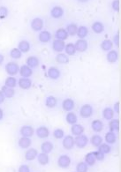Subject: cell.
<instances>
[{"label":"cell","mask_w":121,"mask_h":172,"mask_svg":"<svg viewBox=\"0 0 121 172\" xmlns=\"http://www.w3.org/2000/svg\"><path fill=\"white\" fill-rule=\"evenodd\" d=\"M92 29L97 34H101L104 30V27H103V23L97 21V22H95L94 24L92 25Z\"/></svg>","instance_id":"cell-29"},{"label":"cell","mask_w":121,"mask_h":172,"mask_svg":"<svg viewBox=\"0 0 121 172\" xmlns=\"http://www.w3.org/2000/svg\"><path fill=\"white\" fill-rule=\"evenodd\" d=\"M96 161L97 160H96L94 152L89 153V154L85 156V162L88 164V166H93L96 163Z\"/></svg>","instance_id":"cell-24"},{"label":"cell","mask_w":121,"mask_h":172,"mask_svg":"<svg viewBox=\"0 0 121 172\" xmlns=\"http://www.w3.org/2000/svg\"><path fill=\"white\" fill-rule=\"evenodd\" d=\"M56 60L58 63L59 64H67L69 62V58L66 54H63V53H59L58 54V56L56 57Z\"/></svg>","instance_id":"cell-40"},{"label":"cell","mask_w":121,"mask_h":172,"mask_svg":"<svg viewBox=\"0 0 121 172\" xmlns=\"http://www.w3.org/2000/svg\"><path fill=\"white\" fill-rule=\"evenodd\" d=\"M48 76L51 80H58L60 77V71L56 67H50L48 70Z\"/></svg>","instance_id":"cell-13"},{"label":"cell","mask_w":121,"mask_h":172,"mask_svg":"<svg viewBox=\"0 0 121 172\" xmlns=\"http://www.w3.org/2000/svg\"><path fill=\"white\" fill-rule=\"evenodd\" d=\"M56 37H57V39H58V40L64 41V40L67 39L68 34H67L66 29H64V28H59L58 30H57V32H56Z\"/></svg>","instance_id":"cell-26"},{"label":"cell","mask_w":121,"mask_h":172,"mask_svg":"<svg viewBox=\"0 0 121 172\" xmlns=\"http://www.w3.org/2000/svg\"><path fill=\"white\" fill-rule=\"evenodd\" d=\"M90 142L91 144L94 146V147H96V148H98L101 144H103V139H102V137L99 135H94L92 138H91L90 140Z\"/></svg>","instance_id":"cell-28"},{"label":"cell","mask_w":121,"mask_h":172,"mask_svg":"<svg viewBox=\"0 0 121 172\" xmlns=\"http://www.w3.org/2000/svg\"><path fill=\"white\" fill-rule=\"evenodd\" d=\"M5 95H4V94H3V92L0 90V104L1 103H4V101H5Z\"/></svg>","instance_id":"cell-52"},{"label":"cell","mask_w":121,"mask_h":172,"mask_svg":"<svg viewBox=\"0 0 121 172\" xmlns=\"http://www.w3.org/2000/svg\"><path fill=\"white\" fill-rule=\"evenodd\" d=\"M31 140L28 137H21L19 140V148H23V149H26V148H28L31 146Z\"/></svg>","instance_id":"cell-15"},{"label":"cell","mask_w":121,"mask_h":172,"mask_svg":"<svg viewBox=\"0 0 121 172\" xmlns=\"http://www.w3.org/2000/svg\"><path fill=\"white\" fill-rule=\"evenodd\" d=\"M39 64H40L39 59L35 56H31L29 57H28V59H27V65L29 66L31 69L37 67L39 65Z\"/></svg>","instance_id":"cell-14"},{"label":"cell","mask_w":121,"mask_h":172,"mask_svg":"<svg viewBox=\"0 0 121 172\" xmlns=\"http://www.w3.org/2000/svg\"><path fill=\"white\" fill-rule=\"evenodd\" d=\"M88 143H89V139L87 136L83 134L78 135L74 139V145L79 148H85Z\"/></svg>","instance_id":"cell-2"},{"label":"cell","mask_w":121,"mask_h":172,"mask_svg":"<svg viewBox=\"0 0 121 172\" xmlns=\"http://www.w3.org/2000/svg\"><path fill=\"white\" fill-rule=\"evenodd\" d=\"M37 149L35 148H29L28 150H27L26 154H25V159L27 161H33L34 159H36L37 157Z\"/></svg>","instance_id":"cell-16"},{"label":"cell","mask_w":121,"mask_h":172,"mask_svg":"<svg viewBox=\"0 0 121 172\" xmlns=\"http://www.w3.org/2000/svg\"><path fill=\"white\" fill-rule=\"evenodd\" d=\"M45 105L48 108H54L57 105V99L55 98L54 96H48L45 101Z\"/></svg>","instance_id":"cell-36"},{"label":"cell","mask_w":121,"mask_h":172,"mask_svg":"<svg viewBox=\"0 0 121 172\" xmlns=\"http://www.w3.org/2000/svg\"><path fill=\"white\" fill-rule=\"evenodd\" d=\"M65 46H66V43H64V41L57 39L53 42L52 49H54L56 52H61V51H63V49H65Z\"/></svg>","instance_id":"cell-11"},{"label":"cell","mask_w":121,"mask_h":172,"mask_svg":"<svg viewBox=\"0 0 121 172\" xmlns=\"http://www.w3.org/2000/svg\"><path fill=\"white\" fill-rule=\"evenodd\" d=\"M111 6L113 8L114 11H119V8H120V2L119 0H114L111 4Z\"/></svg>","instance_id":"cell-48"},{"label":"cell","mask_w":121,"mask_h":172,"mask_svg":"<svg viewBox=\"0 0 121 172\" xmlns=\"http://www.w3.org/2000/svg\"><path fill=\"white\" fill-rule=\"evenodd\" d=\"M116 140H117V137H116V134L113 132H109L106 133L105 135V141L107 143L109 144H113L115 143Z\"/></svg>","instance_id":"cell-34"},{"label":"cell","mask_w":121,"mask_h":172,"mask_svg":"<svg viewBox=\"0 0 121 172\" xmlns=\"http://www.w3.org/2000/svg\"><path fill=\"white\" fill-rule=\"evenodd\" d=\"M18 49H19L21 52L27 53V52H28L29 49H30V43H28V41H26V40H23V41L19 42V43Z\"/></svg>","instance_id":"cell-20"},{"label":"cell","mask_w":121,"mask_h":172,"mask_svg":"<svg viewBox=\"0 0 121 172\" xmlns=\"http://www.w3.org/2000/svg\"><path fill=\"white\" fill-rule=\"evenodd\" d=\"M64 131L62 129H56L53 132V135L56 139H62L64 137Z\"/></svg>","instance_id":"cell-46"},{"label":"cell","mask_w":121,"mask_h":172,"mask_svg":"<svg viewBox=\"0 0 121 172\" xmlns=\"http://www.w3.org/2000/svg\"><path fill=\"white\" fill-rule=\"evenodd\" d=\"M6 86L8 87H12V88H14L16 85H17V80L13 77V76H9L8 78H6V82H5Z\"/></svg>","instance_id":"cell-30"},{"label":"cell","mask_w":121,"mask_h":172,"mask_svg":"<svg viewBox=\"0 0 121 172\" xmlns=\"http://www.w3.org/2000/svg\"><path fill=\"white\" fill-rule=\"evenodd\" d=\"M41 149H42V153L47 154H50L52 151V149H53V144L50 141L43 142L42 144V146H41Z\"/></svg>","instance_id":"cell-23"},{"label":"cell","mask_w":121,"mask_h":172,"mask_svg":"<svg viewBox=\"0 0 121 172\" xmlns=\"http://www.w3.org/2000/svg\"><path fill=\"white\" fill-rule=\"evenodd\" d=\"M62 108L64 109V111H71L74 108V102L72 99H66L62 103Z\"/></svg>","instance_id":"cell-17"},{"label":"cell","mask_w":121,"mask_h":172,"mask_svg":"<svg viewBox=\"0 0 121 172\" xmlns=\"http://www.w3.org/2000/svg\"><path fill=\"white\" fill-rule=\"evenodd\" d=\"M8 15V9L5 6L0 7V19H5Z\"/></svg>","instance_id":"cell-45"},{"label":"cell","mask_w":121,"mask_h":172,"mask_svg":"<svg viewBox=\"0 0 121 172\" xmlns=\"http://www.w3.org/2000/svg\"><path fill=\"white\" fill-rule=\"evenodd\" d=\"M66 119H67V123L71 124H74L77 122V116L73 112H69L67 115Z\"/></svg>","instance_id":"cell-39"},{"label":"cell","mask_w":121,"mask_h":172,"mask_svg":"<svg viewBox=\"0 0 121 172\" xmlns=\"http://www.w3.org/2000/svg\"><path fill=\"white\" fill-rule=\"evenodd\" d=\"M114 110H115V111L117 112V113H120V103L119 102H118L117 103H115V105H114Z\"/></svg>","instance_id":"cell-50"},{"label":"cell","mask_w":121,"mask_h":172,"mask_svg":"<svg viewBox=\"0 0 121 172\" xmlns=\"http://www.w3.org/2000/svg\"><path fill=\"white\" fill-rule=\"evenodd\" d=\"M118 57H119V56H118V53L116 50H111L107 54V60L110 63H115L118 60Z\"/></svg>","instance_id":"cell-35"},{"label":"cell","mask_w":121,"mask_h":172,"mask_svg":"<svg viewBox=\"0 0 121 172\" xmlns=\"http://www.w3.org/2000/svg\"><path fill=\"white\" fill-rule=\"evenodd\" d=\"M22 52L18 49V48H13V49L10 51V56L11 57L14 58V59H19L21 57Z\"/></svg>","instance_id":"cell-42"},{"label":"cell","mask_w":121,"mask_h":172,"mask_svg":"<svg viewBox=\"0 0 121 172\" xmlns=\"http://www.w3.org/2000/svg\"><path fill=\"white\" fill-rule=\"evenodd\" d=\"M71 130H72V133L75 136L80 135V134H82L83 132H84L83 126L80 125V124H73Z\"/></svg>","instance_id":"cell-22"},{"label":"cell","mask_w":121,"mask_h":172,"mask_svg":"<svg viewBox=\"0 0 121 172\" xmlns=\"http://www.w3.org/2000/svg\"><path fill=\"white\" fill-rule=\"evenodd\" d=\"M4 60H5V57L2 54H0V65L4 63Z\"/></svg>","instance_id":"cell-53"},{"label":"cell","mask_w":121,"mask_h":172,"mask_svg":"<svg viewBox=\"0 0 121 172\" xmlns=\"http://www.w3.org/2000/svg\"><path fill=\"white\" fill-rule=\"evenodd\" d=\"M70 163H71V159H70L69 156H67L66 154L61 155L60 157L58 158V166L62 168V169H67V168H68V167L70 166Z\"/></svg>","instance_id":"cell-4"},{"label":"cell","mask_w":121,"mask_h":172,"mask_svg":"<svg viewBox=\"0 0 121 172\" xmlns=\"http://www.w3.org/2000/svg\"><path fill=\"white\" fill-rule=\"evenodd\" d=\"M1 91L3 92L5 97H6V98H12V97L14 96V94H15V91H14L13 88L8 87V86H2V90Z\"/></svg>","instance_id":"cell-19"},{"label":"cell","mask_w":121,"mask_h":172,"mask_svg":"<svg viewBox=\"0 0 121 172\" xmlns=\"http://www.w3.org/2000/svg\"><path fill=\"white\" fill-rule=\"evenodd\" d=\"M110 132H115V131H119V121L117 119H112L109 124Z\"/></svg>","instance_id":"cell-37"},{"label":"cell","mask_w":121,"mask_h":172,"mask_svg":"<svg viewBox=\"0 0 121 172\" xmlns=\"http://www.w3.org/2000/svg\"><path fill=\"white\" fill-rule=\"evenodd\" d=\"M77 29H78V27L76 24H69L67 27V32L68 34V36H75L76 33H77Z\"/></svg>","instance_id":"cell-31"},{"label":"cell","mask_w":121,"mask_h":172,"mask_svg":"<svg viewBox=\"0 0 121 172\" xmlns=\"http://www.w3.org/2000/svg\"><path fill=\"white\" fill-rule=\"evenodd\" d=\"M19 132L23 137L30 138L31 136H33L34 134V128L30 125H23L19 130Z\"/></svg>","instance_id":"cell-7"},{"label":"cell","mask_w":121,"mask_h":172,"mask_svg":"<svg viewBox=\"0 0 121 172\" xmlns=\"http://www.w3.org/2000/svg\"><path fill=\"white\" fill-rule=\"evenodd\" d=\"M79 2H80V3H85V2H87V1H89V0H78Z\"/></svg>","instance_id":"cell-55"},{"label":"cell","mask_w":121,"mask_h":172,"mask_svg":"<svg viewBox=\"0 0 121 172\" xmlns=\"http://www.w3.org/2000/svg\"><path fill=\"white\" fill-rule=\"evenodd\" d=\"M50 134V132L49 129L45 126H41L37 130V135L38 136V138L40 139H44V138H47Z\"/></svg>","instance_id":"cell-18"},{"label":"cell","mask_w":121,"mask_h":172,"mask_svg":"<svg viewBox=\"0 0 121 172\" xmlns=\"http://www.w3.org/2000/svg\"><path fill=\"white\" fill-rule=\"evenodd\" d=\"M19 172H30V169L28 165H21L19 168Z\"/></svg>","instance_id":"cell-49"},{"label":"cell","mask_w":121,"mask_h":172,"mask_svg":"<svg viewBox=\"0 0 121 172\" xmlns=\"http://www.w3.org/2000/svg\"><path fill=\"white\" fill-rule=\"evenodd\" d=\"M74 47H75V49L77 51H79V52H84L88 49V42L86 40H83V39H80V40H78L76 42Z\"/></svg>","instance_id":"cell-8"},{"label":"cell","mask_w":121,"mask_h":172,"mask_svg":"<svg viewBox=\"0 0 121 172\" xmlns=\"http://www.w3.org/2000/svg\"><path fill=\"white\" fill-rule=\"evenodd\" d=\"M19 73L20 74V76L23 77V78H29L33 74V71H32V69L29 66L24 65H22L21 67L19 68Z\"/></svg>","instance_id":"cell-9"},{"label":"cell","mask_w":121,"mask_h":172,"mask_svg":"<svg viewBox=\"0 0 121 172\" xmlns=\"http://www.w3.org/2000/svg\"><path fill=\"white\" fill-rule=\"evenodd\" d=\"M19 71V66L17 63L15 62H9L6 65V73L10 76H14L18 73Z\"/></svg>","instance_id":"cell-1"},{"label":"cell","mask_w":121,"mask_h":172,"mask_svg":"<svg viewBox=\"0 0 121 172\" xmlns=\"http://www.w3.org/2000/svg\"><path fill=\"white\" fill-rule=\"evenodd\" d=\"M114 43L117 46H119L120 44V38H119V35H116L114 37Z\"/></svg>","instance_id":"cell-51"},{"label":"cell","mask_w":121,"mask_h":172,"mask_svg":"<svg viewBox=\"0 0 121 172\" xmlns=\"http://www.w3.org/2000/svg\"><path fill=\"white\" fill-rule=\"evenodd\" d=\"M88 33H89V30H88V28L84 27V26H81V27H78V29H77V36L80 38V39H83L84 37H86L88 36Z\"/></svg>","instance_id":"cell-33"},{"label":"cell","mask_w":121,"mask_h":172,"mask_svg":"<svg viewBox=\"0 0 121 172\" xmlns=\"http://www.w3.org/2000/svg\"><path fill=\"white\" fill-rule=\"evenodd\" d=\"M19 86L21 88V89H29L31 86H32V80L29 78H23L21 77L19 80Z\"/></svg>","instance_id":"cell-5"},{"label":"cell","mask_w":121,"mask_h":172,"mask_svg":"<svg viewBox=\"0 0 121 172\" xmlns=\"http://www.w3.org/2000/svg\"><path fill=\"white\" fill-rule=\"evenodd\" d=\"M94 154H95L96 160L97 161L104 160V154H103L102 152H100V151H97V152H94Z\"/></svg>","instance_id":"cell-47"},{"label":"cell","mask_w":121,"mask_h":172,"mask_svg":"<svg viewBox=\"0 0 121 172\" xmlns=\"http://www.w3.org/2000/svg\"><path fill=\"white\" fill-rule=\"evenodd\" d=\"M80 114L81 117L83 118H89L92 116L93 114V108L92 106L89 104H85L81 107L80 111Z\"/></svg>","instance_id":"cell-3"},{"label":"cell","mask_w":121,"mask_h":172,"mask_svg":"<svg viewBox=\"0 0 121 172\" xmlns=\"http://www.w3.org/2000/svg\"><path fill=\"white\" fill-rule=\"evenodd\" d=\"M3 117H4V111L2 109H0V120H2Z\"/></svg>","instance_id":"cell-54"},{"label":"cell","mask_w":121,"mask_h":172,"mask_svg":"<svg viewBox=\"0 0 121 172\" xmlns=\"http://www.w3.org/2000/svg\"><path fill=\"white\" fill-rule=\"evenodd\" d=\"M39 41L41 43H48L49 41L51 39V35L49 31H42L39 34Z\"/></svg>","instance_id":"cell-21"},{"label":"cell","mask_w":121,"mask_h":172,"mask_svg":"<svg viewBox=\"0 0 121 172\" xmlns=\"http://www.w3.org/2000/svg\"><path fill=\"white\" fill-rule=\"evenodd\" d=\"M110 150H111V148H110V147L108 144H101L98 147V151L102 152L104 154H109L110 152Z\"/></svg>","instance_id":"cell-43"},{"label":"cell","mask_w":121,"mask_h":172,"mask_svg":"<svg viewBox=\"0 0 121 172\" xmlns=\"http://www.w3.org/2000/svg\"><path fill=\"white\" fill-rule=\"evenodd\" d=\"M112 46H113V43L110 40H104L101 44V48L104 51H109L110 49H112Z\"/></svg>","instance_id":"cell-41"},{"label":"cell","mask_w":121,"mask_h":172,"mask_svg":"<svg viewBox=\"0 0 121 172\" xmlns=\"http://www.w3.org/2000/svg\"><path fill=\"white\" fill-rule=\"evenodd\" d=\"M43 27V20L40 18H35L31 21V28L34 31L42 30Z\"/></svg>","instance_id":"cell-6"},{"label":"cell","mask_w":121,"mask_h":172,"mask_svg":"<svg viewBox=\"0 0 121 172\" xmlns=\"http://www.w3.org/2000/svg\"><path fill=\"white\" fill-rule=\"evenodd\" d=\"M88 164L85 162H81L78 163V165L76 167V171L77 172H87L88 171Z\"/></svg>","instance_id":"cell-44"},{"label":"cell","mask_w":121,"mask_h":172,"mask_svg":"<svg viewBox=\"0 0 121 172\" xmlns=\"http://www.w3.org/2000/svg\"><path fill=\"white\" fill-rule=\"evenodd\" d=\"M37 160H38V162H39L41 165H46V164H48L49 162L48 154H44V153L37 154Z\"/></svg>","instance_id":"cell-27"},{"label":"cell","mask_w":121,"mask_h":172,"mask_svg":"<svg viewBox=\"0 0 121 172\" xmlns=\"http://www.w3.org/2000/svg\"><path fill=\"white\" fill-rule=\"evenodd\" d=\"M63 147L67 149L70 150L74 147V139L72 136H67L64 141H63Z\"/></svg>","instance_id":"cell-10"},{"label":"cell","mask_w":121,"mask_h":172,"mask_svg":"<svg viewBox=\"0 0 121 172\" xmlns=\"http://www.w3.org/2000/svg\"><path fill=\"white\" fill-rule=\"evenodd\" d=\"M50 14H51V17L54 19H59L63 16L64 14V10L63 8L60 7V6H55L52 8L51 12H50Z\"/></svg>","instance_id":"cell-12"},{"label":"cell","mask_w":121,"mask_h":172,"mask_svg":"<svg viewBox=\"0 0 121 172\" xmlns=\"http://www.w3.org/2000/svg\"><path fill=\"white\" fill-rule=\"evenodd\" d=\"M91 126H92V129L94 130L95 132H100L103 129V124L100 120H94L92 122Z\"/></svg>","instance_id":"cell-25"},{"label":"cell","mask_w":121,"mask_h":172,"mask_svg":"<svg viewBox=\"0 0 121 172\" xmlns=\"http://www.w3.org/2000/svg\"><path fill=\"white\" fill-rule=\"evenodd\" d=\"M65 49H66V52L67 53V55L69 56H73L76 52V49L74 47V44L73 43H68L65 46Z\"/></svg>","instance_id":"cell-38"},{"label":"cell","mask_w":121,"mask_h":172,"mask_svg":"<svg viewBox=\"0 0 121 172\" xmlns=\"http://www.w3.org/2000/svg\"><path fill=\"white\" fill-rule=\"evenodd\" d=\"M103 116L106 120H111L114 116V112L110 108H105L103 111Z\"/></svg>","instance_id":"cell-32"}]
</instances>
